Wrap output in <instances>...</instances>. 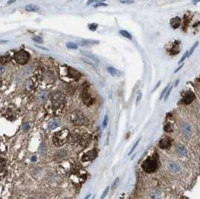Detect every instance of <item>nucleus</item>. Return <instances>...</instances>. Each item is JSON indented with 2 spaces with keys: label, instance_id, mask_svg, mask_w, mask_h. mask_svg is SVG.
Segmentation results:
<instances>
[{
  "label": "nucleus",
  "instance_id": "1",
  "mask_svg": "<svg viewBox=\"0 0 200 199\" xmlns=\"http://www.w3.org/2000/svg\"><path fill=\"white\" fill-rule=\"evenodd\" d=\"M68 134H69V130L68 129H63V130L55 133L53 137V143L55 146L59 147L63 145L67 141Z\"/></svg>",
  "mask_w": 200,
  "mask_h": 199
},
{
  "label": "nucleus",
  "instance_id": "2",
  "mask_svg": "<svg viewBox=\"0 0 200 199\" xmlns=\"http://www.w3.org/2000/svg\"><path fill=\"white\" fill-rule=\"evenodd\" d=\"M142 169L148 173H152L156 171L157 168V162L156 159L153 158V157H149L146 159L145 161L142 163Z\"/></svg>",
  "mask_w": 200,
  "mask_h": 199
},
{
  "label": "nucleus",
  "instance_id": "3",
  "mask_svg": "<svg viewBox=\"0 0 200 199\" xmlns=\"http://www.w3.org/2000/svg\"><path fill=\"white\" fill-rule=\"evenodd\" d=\"M30 56L29 54L25 50H20L17 53H15L14 55V60L17 63L20 64H25L28 62L29 60Z\"/></svg>",
  "mask_w": 200,
  "mask_h": 199
},
{
  "label": "nucleus",
  "instance_id": "4",
  "mask_svg": "<svg viewBox=\"0 0 200 199\" xmlns=\"http://www.w3.org/2000/svg\"><path fill=\"white\" fill-rule=\"evenodd\" d=\"M70 121L76 125L83 124L85 121V117L81 112L74 111L70 114Z\"/></svg>",
  "mask_w": 200,
  "mask_h": 199
},
{
  "label": "nucleus",
  "instance_id": "5",
  "mask_svg": "<svg viewBox=\"0 0 200 199\" xmlns=\"http://www.w3.org/2000/svg\"><path fill=\"white\" fill-rule=\"evenodd\" d=\"M181 127V133H183V135L186 137L187 138H190L192 135V130H191V126L188 124L187 123H182L180 126Z\"/></svg>",
  "mask_w": 200,
  "mask_h": 199
},
{
  "label": "nucleus",
  "instance_id": "6",
  "mask_svg": "<svg viewBox=\"0 0 200 199\" xmlns=\"http://www.w3.org/2000/svg\"><path fill=\"white\" fill-rule=\"evenodd\" d=\"M68 76L70 79H73L74 80H79L81 77V73H80L77 70L74 69L73 68L68 67Z\"/></svg>",
  "mask_w": 200,
  "mask_h": 199
},
{
  "label": "nucleus",
  "instance_id": "7",
  "mask_svg": "<svg viewBox=\"0 0 200 199\" xmlns=\"http://www.w3.org/2000/svg\"><path fill=\"white\" fill-rule=\"evenodd\" d=\"M175 152L178 156H179L180 157H187V151L186 148H184L183 145L177 144L175 147Z\"/></svg>",
  "mask_w": 200,
  "mask_h": 199
},
{
  "label": "nucleus",
  "instance_id": "8",
  "mask_svg": "<svg viewBox=\"0 0 200 199\" xmlns=\"http://www.w3.org/2000/svg\"><path fill=\"white\" fill-rule=\"evenodd\" d=\"M167 168L170 172L173 174H178L181 171V168L179 165V164L175 163L173 161H169L167 164Z\"/></svg>",
  "mask_w": 200,
  "mask_h": 199
},
{
  "label": "nucleus",
  "instance_id": "9",
  "mask_svg": "<svg viewBox=\"0 0 200 199\" xmlns=\"http://www.w3.org/2000/svg\"><path fill=\"white\" fill-rule=\"evenodd\" d=\"M171 145V138L169 137H164L161 138L159 142V147L161 149H166Z\"/></svg>",
  "mask_w": 200,
  "mask_h": 199
},
{
  "label": "nucleus",
  "instance_id": "10",
  "mask_svg": "<svg viewBox=\"0 0 200 199\" xmlns=\"http://www.w3.org/2000/svg\"><path fill=\"white\" fill-rule=\"evenodd\" d=\"M195 99V94H193L192 91H187L185 94V95L184 96V98H183L182 101L184 104H190Z\"/></svg>",
  "mask_w": 200,
  "mask_h": 199
},
{
  "label": "nucleus",
  "instance_id": "11",
  "mask_svg": "<svg viewBox=\"0 0 200 199\" xmlns=\"http://www.w3.org/2000/svg\"><path fill=\"white\" fill-rule=\"evenodd\" d=\"M181 19L179 17H175L172 18V19L170 20V25L171 27L174 29H176L181 26Z\"/></svg>",
  "mask_w": 200,
  "mask_h": 199
},
{
  "label": "nucleus",
  "instance_id": "12",
  "mask_svg": "<svg viewBox=\"0 0 200 199\" xmlns=\"http://www.w3.org/2000/svg\"><path fill=\"white\" fill-rule=\"evenodd\" d=\"M107 71H108L112 76H115V77L122 76V72L119 71V70L115 69V68H112V67H108V68H107Z\"/></svg>",
  "mask_w": 200,
  "mask_h": 199
},
{
  "label": "nucleus",
  "instance_id": "13",
  "mask_svg": "<svg viewBox=\"0 0 200 199\" xmlns=\"http://www.w3.org/2000/svg\"><path fill=\"white\" fill-rule=\"evenodd\" d=\"M81 53H83L84 56H86V58H90V59H92V61H95V63H99V58H97L96 56H95V55L92 54V53H87V52L85 51H83V50H81Z\"/></svg>",
  "mask_w": 200,
  "mask_h": 199
},
{
  "label": "nucleus",
  "instance_id": "14",
  "mask_svg": "<svg viewBox=\"0 0 200 199\" xmlns=\"http://www.w3.org/2000/svg\"><path fill=\"white\" fill-rule=\"evenodd\" d=\"M82 97H83V100L84 103H85V104H88L89 102H92V98H91L90 94L88 92V91H87V90H85V91H83V95H82Z\"/></svg>",
  "mask_w": 200,
  "mask_h": 199
},
{
  "label": "nucleus",
  "instance_id": "15",
  "mask_svg": "<svg viewBox=\"0 0 200 199\" xmlns=\"http://www.w3.org/2000/svg\"><path fill=\"white\" fill-rule=\"evenodd\" d=\"M60 126V122L56 120H53L49 123V129L50 130H54V129Z\"/></svg>",
  "mask_w": 200,
  "mask_h": 199
},
{
  "label": "nucleus",
  "instance_id": "16",
  "mask_svg": "<svg viewBox=\"0 0 200 199\" xmlns=\"http://www.w3.org/2000/svg\"><path fill=\"white\" fill-rule=\"evenodd\" d=\"M10 60H11V56L9 54H5L0 57V62L2 64H6L8 61H10Z\"/></svg>",
  "mask_w": 200,
  "mask_h": 199
},
{
  "label": "nucleus",
  "instance_id": "17",
  "mask_svg": "<svg viewBox=\"0 0 200 199\" xmlns=\"http://www.w3.org/2000/svg\"><path fill=\"white\" fill-rule=\"evenodd\" d=\"M25 9L27 11H36L39 9L38 6H34V5H28L25 7Z\"/></svg>",
  "mask_w": 200,
  "mask_h": 199
},
{
  "label": "nucleus",
  "instance_id": "18",
  "mask_svg": "<svg viewBox=\"0 0 200 199\" xmlns=\"http://www.w3.org/2000/svg\"><path fill=\"white\" fill-rule=\"evenodd\" d=\"M119 33H120L122 36L125 37V38H128V39L130 40L132 39V35H131L130 33H129L127 31H125V30H120V31H119Z\"/></svg>",
  "mask_w": 200,
  "mask_h": 199
},
{
  "label": "nucleus",
  "instance_id": "19",
  "mask_svg": "<svg viewBox=\"0 0 200 199\" xmlns=\"http://www.w3.org/2000/svg\"><path fill=\"white\" fill-rule=\"evenodd\" d=\"M160 193L158 191H153L150 193V198L152 199H158Z\"/></svg>",
  "mask_w": 200,
  "mask_h": 199
},
{
  "label": "nucleus",
  "instance_id": "20",
  "mask_svg": "<svg viewBox=\"0 0 200 199\" xmlns=\"http://www.w3.org/2000/svg\"><path fill=\"white\" fill-rule=\"evenodd\" d=\"M66 46L68 48V49H72V50H77L78 48L77 45L76 43H72V42H69L66 43Z\"/></svg>",
  "mask_w": 200,
  "mask_h": 199
},
{
  "label": "nucleus",
  "instance_id": "21",
  "mask_svg": "<svg viewBox=\"0 0 200 199\" xmlns=\"http://www.w3.org/2000/svg\"><path fill=\"white\" fill-rule=\"evenodd\" d=\"M140 140H141V138H139V139H138V140H137V142H136V143H135V145H134V146H133V148H131V150H130V153H128V155H129V156H130V155H131V154H132V153H134V150H135V148H137V145H139V142H140Z\"/></svg>",
  "mask_w": 200,
  "mask_h": 199
},
{
  "label": "nucleus",
  "instance_id": "22",
  "mask_svg": "<svg viewBox=\"0 0 200 199\" xmlns=\"http://www.w3.org/2000/svg\"><path fill=\"white\" fill-rule=\"evenodd\" d=\"M83 60L84 61H85V62L88 63V64L92 65V66H95V65H96V64H97V63H95V61H92V59H90V58H83Z\"/></svg>",
  "mask_w": 200,
  "mask_h": 199
},
{
  "label": "nucleus",
  "instance_id": "23",
  "mask_svg": "<svg viewBox=\"0 0 200 199\" xmlns=\"http://www.w3.org/2000/svg\"><path fill=\"white\" fill-rule=\"evenodd\" d=\"M172 87H173L172 85H171L170 88H168L167 91H166V93L165 94V95H164V100H167L168 98H169V95H170V93H171V91H172Z\"/></svg>",
  "mask_w": 200,
  "mask_h": 199
},
{
  "label": "nucleus",
  "instance_id": "24",
  "mask_svg": "<svg viewBox=\"0 0 200 199\" xmlns=\"http://www.w3.org/2000/svg\"><path fill=\"white\" fill-rule=\"evenodd\" d=\"M109 191H110V186H107V188L104 190V191L103 193H102V195H101V196H100V199H104V198H105V197L107 195V194H108Z\"/></svg>",
  "mask_w": 200,
  "mask_h": 199
},
{
  "label": "nucleus",
  "instance_id": "25",
  "mask_svg": "<svg viewBox=\"0 0 200 199\" xmlns=\"http://www.w3.org/2000/svg\"><path fill=\"white\" fill-rule=\"evenodd\" d=\"M198 44H199V42H198V41H197V42H196V43H195V44L193 45V46H192V47H191V50H190V52H189V54H188L187 57H190V56H191V55L193 54V51H194L195 49H196V46H198Z\"/></svg>",
  "mask_w": 200,
  "mask_h": 199
},
{
  "label": "nucleus",
  "instance_id": "26",
  "mask_svg": "<svg viewBox=\"0 0 200 199\" xmlns=\"http://www.w3.org/2000/svg\"><path fill=\"white\" fill-rule=\"evenodd\" d=\"M97 26H98V25L97 23H91V24L89 25V28L91 31H95L97 29Z\"/></svg>",
  "mask_w": 200,
  "mask_h": 199
},
{
  "label": "nucleus",
  "instance_id": "27",
  "mask_svg": "<svg viewBox=\"0 0 200 199\" xmlns=\"http://www.w3.org/2000/svg\"><path fill=\"white\" fill-rule=\"evenodd\" d=\"M108 121H109V118L108 115H106L105 117H104V122H103V127L104 128H106L107 127V124H108Z\"/></svg>",
  "mask_w": 200,
  "mask_h": 199
},
{
  "label": "nucleus",
  "instance_id": "28",
  "mask_svg": "<svg viewBox=\"0 0 200 199\" xmlns=\"http://www.w3.org/2000/svg\"><path fill=\"white\" fill-rule=\"evenodd\" d=\"M169 85H170V84H169L167 85V86L165 88H164V90H163V91L162 92H161V94H160V100H161L163 98H164V95H165V94L166 93V91H167V90H168V88H169Z\"/></svg>",
  "mask_w": 200,
  "mask_h": 199
},
{
  "label": "nucleus",
  "instance_id": "29",
  "mask_svg": "<svg viewBox=\"0 0 200 199\" xmlns=\"http://www.w3.org/2000/svg\"><path fill=\"white\" fill-rule=\"evenodd\" d=\"M104 1H105V0H89V1L87 2V5H88V6H89V5L92 4V3H94V2L98 3V2H104Z\"/></svg>",
  "mask_w": 200,
  "mask_h": 199
},
{
  "label": "nucleus",
  "instance_id": "30",
  "mask_svg": "<svg viewBox=\"0 0 200 199\" xmlns=\"http://www.w3.org/2000/svg\"><path fill=\"white\" fill-rule=\"evenodd\" d=\"M32 40L35 41V42H36V43H41L43 42V40H42L41 38H40V37H33Z\"/></svg>",
  "mask_w": 200,
  "mask_h": 199
},
{
  "label": "nucleus",
  "instance_id": "31",
  "mask_svg": "<svg viewBox=\"0 0 200 199\" xmlns=\"http://www.w3.org/2000/svg\"><path fill=\"white\" fill-rule=\"evenodd\" d=\"M188 53H189V52H188V51H186L185 53H184V56H182V58H181V60H180V61H179V64H181V63L182 62V61H184V59H185V58H186L187 57V56H188Z\"/></svg>",
  "mask_w": 200,
  "mask_h": 199
},
{
  "label": "nucleus",
  "instance_id": "32",
  "mask_svg": "<svg viewBox=\"0 0 200 199\" xmlns=\"http://www.w3.org/2000/svg\"><path fill=\"white\" fill-rule=\"evenodd\" d=\"M119 178H117L116 179H115V181H114V183H112V190H113V189H115V187L117 186V185H118V183H119Z\"/></svg>",
  "mask_w": 200,
  "mask_h": 199
},
{
  "label": "nucleus",
  "instance_id": "33",
  "mask_svg": "<svg viewBox=\"0 0 200 199\" xmlns=\"http://www.w3.org/2000/svg\"><path fill=\"white\" fill-rule=\"evenodd\" d=\"M120 2L123 4H132L134 3V1L133 0H120Z\"/></svg>",
  "mask_w": 200,
  "mask_h": 199
},
{
  "label": "nucleus",
  "instance_id": "34",
  "mask_svg": "<svg viewBox=\"0 0 200 199\" xmlns=\"http://www.w3.org/2000/svg\"><path fill=\"white\" fill-rule=\"evenodd\" d=\"M108 5L106 4V3H103V2H98L96 3V4L94 6V8H97V7H100V6H107Z\"/></svg>",
  "mask_w": 200,
  "mask_h": 199
},
{
  "label": "nucleus",
  "instance_id": "35",
  "mask_svg": "<svg viewBox=\"0 0 200 199\" xmlns=\"http://www.w3.org/2000/svg\"><path fill=\"white\" fill-rule=\"evenodd\" d=\"M4 166H5V163L4 161H3L2 159H0V172H2L4 169Z\"/></svg>",
  "mask_w": 200,
  "mask_h": 199
},
{
  "label": "nucleus",
  "instance_id": "36",
  "mask_svg": "<svg viewBox=\"0 0 200 199\" xmlns=\"http://www.w3.org/2000/svg\"><path fill=\"white\" fill-rule=\"evenodd\" d=\"M141 98H142V93H139L138 94V96H137V104H138L139 102L140 101Z\"/></svg>",
  "mask_w": 200,
  "mask_h": 199
},
{
  "label": "nucleus",
  "instance_id": "37",
  "mask_svg": "<svg viewBox=\"0 0 200 199\" xmlns=\"http://www.w3.org/2000/svg\"><path fill=\"white\" fill-rule=\"evenodd\" d=\"M5 71H6V68H3V67H0V73H3Z\"/></svg>",
  "mask_w": 200,
  "mask_h": 199
},
{
  "label": "nucleus",
  "instance_id": "38",
  "mask_svg": "<svg viewBox=\"0 0 200 199\" xmlns=\"http://www.w3.org/2000/svg\"><path fill=\"white\" fill-rule=\"evenodd\" d=\"M23 127H23L24 130H27V129H28V127H29V126H28V123H25L24 126H23Z\"/></svg>",
  "mask_w": 200,
  "mask_h": 199
},
{
  "label": "nucleus",
  "instance_id": "39",
  "mask_svg": "<svg viewBox=\"0 0 200 199\" xmlns=\"http://www.w3.org/2000/svg\"><path fill=\"white\" fill-rule=\"evenodd\" d=\"M182 67H183V64H182V65H181V66H180V67H179V68H177V69H176V70H175V71H174V73H177V72H178V71H179V70H180V69H181V68H182Z\"/></svg>",
  "mask_w": 200,
  "mask_h": 199
},
{
  "label": "nucleus",
  "instance_id": "40",
  "mask_svg": "<svg viewBox=\"0 0 200 199\" xmlns=\"http://www.w3.org/2000/svg\"><path fill=\"white\" fill-rule=\"evenodd\" d=\"M43 148H45L44 145H41V147H40V148H40V150H41V148H43ZM41 152H45V149H44V148H43V149H42V151H41Z\"/></svg>",
  "mask_w": 200,
  "mask_h": 199
},
{
  "label": "nucleus",
  "instance_id": "41",
  "mask_svg": "<svg viewBox=\"0 0 200 199\" xmlns=\"http://www.w3.org/2000/svg\"><path fill=\"white\" fill-rule=\"evenodd\" d=\"M15 1H16V0H9V1L8 2V5H10V4H11V3L14 2Z\"/></svg>",
  "mask_w": 200,
  "mask_h": 199
},
{
  "label": "nucleus",
  "instance_id": "42",
  "mask_svg": "<svg viewBox=\"0 0 200 199\" xmlns=\"http://www.w3.org/2000/svg\"><path fill=\"white\" fill-rule=\"evenodd\" d=\"M160 81H159V82H158V83H157V85H156V86H155V88H154V90H156V88H157V87H159V86H160Z\"/></svg>",
  "mask_w": 200,
  "mask_h": 199
},
{
  "label": "nucleus",
  "instance_id": "43",
  "mask_svg": "<svg viewBox=\"0 0 200 199\" xmlns=\"http://www.w3.org/2000/svg\"><path fill=\"white\" fill-rule=\"evenodd\" d=\"M179 81H180V79H177V80H176V81H175V86H177V85H179Z\"/></svg>",
  "mask_w": 200,
  "mask_h": 199
},
{
  "label": "nucleus",
  "instance_id": "44",
  "mask_svg": "<svg viewBox=\"0 0 200 199\" xmlns=\"http://www.w3.org/2000/svg\"><path fill=\"white\" fill-rule=\"evenodd\" d=\"M90 197H91V194H89V195H87V196L85 197V198H84V199H88V198H89Z\"/></svg>",
  "mask_w": 200,
  "mask_h": 199
},
{
  "label": "nucleus",
  "instance_id": "45",
  "mask_svg": "<svg viewBox=\"0 0 200 199\" xmlns=\"http://www.w3.org/2000/svg\"><path fill=\"white\" fill-rule=\"evenodd\" d=\"M32 161H36V157H33L32 158Z\"/></svg>",
  "mask_w": 200,
  "mask_h": 199
},
{
  "label": "nucleus",
  "instance_id": "46",
  "mask_svg": "<svg viewBox=\"0 0 200 199\" xmlns=\"http://www.w3.org/2000/svg\"><path fill=\"white\" fill-rule=\"evenodd\" d=\"M199 0H193V3H195V4H196V3L197 2H199Z\"/></svg>",
  "mask_w": 200,
  "mask_h": 199
},
{
  "label": "nucleus",
  "instance_id": "47",
  "mask_svg": "<svg viewBox=\"0 0 200 199\" xmlns=\"http://www.w3.org/2000/svg\"><path fill=\"white\" fill-rule=\"evenodd\" d=\"M181 199H189L188 198H187V197H182Z\"/></svg>",
  "mask_w": 200,
  "mask_h": 199
},
{
  "label": "nucleus",
  "instance_id": "48",
  "mask_svg": "<svg viewBox=\"0 0 200 199\" xmlns=\"http://www.w3.org/2000/svg\"><path fill=\"white\" fill-rule=\"evenodd\" d=\"M35 199H39V198H35Z\"/></svg>",
  "mask_w": 200,
  "mask_h": 199
}]
</instances>
